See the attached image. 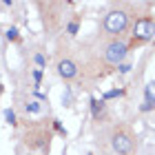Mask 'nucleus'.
Instances as JSON below:
<instances>
[{
    "mask_svg": "<svg viewBox=\"0 0 155 155\" xmlns=\"http://www.w3.org/2000/svg\"><path fill=\"white\" fill-rule=\"evenodd\" d=\"M129 22H131V13L126 9H111L104 16V31L109 36H122L129 29Z\"/></svg>",
    "mask_w": 155,
    "mask_h": 155,
    "instance_id": "nucleus-1",
    "label": "nucleus"
},
{
    "mask_svg": "<svg viewBox=\"0 0 155 155\" xmlns=\"http://www.w3.org/2000/svg\"><path fill=\"white\" fill-rule=\"evenodd\" d=\"M111 146H113V151L117 155H133L137 149V142H135V135L126 126H120L111 135Z\"/></svg>",
    "mask_w": 155,
    "mask_h": 155,
    "instance_id": "nucleus-2",
    "label": "nucleus"
},
{
    "mask_svg": "<svg viewBox=\"0 0 155 155\" xmlns=\"http://www.w3.org/2000/svg\"><path fill=\"white\" fill-rule=\"evenodd\" d=\"M133 42L135 45H144V42H149L155 38V18L151 16H144L135 20V25H133Z\"/></svg>",
    "mask_w": 155,
    "mask_h": 155,
    "instance_id": "nucleus-3",
    "label": "nucleus"
},
{
    "mask_svg": "<svg viewBox=\"0 0 155 155\" xmlns=\"http://www.w3.org/2000/svg\"><path fill=\"white\" fill-rule=\"evenodd\" d=\"M126 53H129V47H126L122 40H113V42H109V45L104 47V62H107V64H113V67H120L124 62Z\"/></svg>",
    "mask_w": 155,
    "mask_h": 155,
    "instance_id": "nucleus-4",
    "label": "nucleus"
},
{
    "mask_svg": "<svg viewBox=\"0 0 155 155\" xmlns=\"http://www.w3.org/2000/svg\"><path fill=\"white\" fill-rule=\"evenodd\" d=\"M55 69H58V75L62 78V80H73V78L78 75V64L71 58H60L58 64H55Z\"/></svg>",
    "mask_w": 155,
    "mask_h": 155,
    "instance_id": "nucleus-5",
    "label": "nucleus"
},
{
    "mask_svg": "<svg viewBox=\"0 0 155 155\" xmlns=\"http://www.w3.org/2000/svg\"><path fill=\"white\" fill-rule=\"evenodd\" d=\"M36 7H38L40 13H47V11H58L60 5H58V2H36ZM53 18H55V16H45V18H42V25H45L47 31H53V29H55Z\"/></svg>",
    "mask_w": 155,
    "mask_h": 155,
    "instance_id": "nucleus-6",
    "label": "nucleus"
},
{
    "mask_svg": "<svg viewBox=\"0 0 155 155\" xmlns=\"http://www.w3.org/2000/svg\"><path fill=\"white\" fill-rule=\"evenodd\" d=\"M151 109H155V80L144 87V104L140 107V111L146 113V111H151Z\"/></svg>",
    "mask_w": 155,
    "mask_h": 155,
    "instance_id": "nucleus-7",
    "label": "nucleus"
},
{
    "mask_svg": "<svg viewBox=\"0 0 155 155\" xmlns=\"http://www.w3.org/2000/svg\"><path fill=\"white\" fill-rule=\"evenodd\" d=\"M91 113H93L95 120H100L104 115V102L97 100V97H91Z\"/></svg>",
    "mask_w": 155,
    "mask_h": 155,
    "instance_id": "nucleus-8",
    "label": "nucleus"
},
{
    "mask_svg": "<svg viewBox=\"0 0 155 155\" xmlns=\"http://www.w3.org/2000/svg\"><path fill=\"white\" fill-rule=\"evenodd\" d=\"M5 38L9 40V42H20V31H18V27H7V29H5Z\"/></svg>",
    "mask_w": 155,
    "mask_h": 155,
    "instance_id": "nucleus-9",
    "label": "nucleus"
},
{
    "mask_svg": "<svg viewBox=\"0 0 155 155\" xmlns=\"http://www.w3.org/2000/svg\"><path fill=\"white\" fill-rule=\"evenodd\" d=\"M5 122L9 126H16L18 124V115H16V111H13V109H5Z\"/></svg>",
    "mask_w": 155,
    "mask_h": 155,
    "instance_id": "nucleus-10",
    "label": "nucleus"
},
{
    "mask_svg": "<svg viewBox=\"0 0 155 155\" xmlns=\"http://www.w3.org/2000/svg\"><path fill=\"white\" fill-rule=\"evenodd\" d=\"M33 62H36L38 69H42V71H45V67H47V55L42 53V51H36V53H33Z\"/></svg>",
    "mask_w": 155,
    "mask_h": 155,
    "instance_id": "nucleus-11",
    "label": "nucleus"
},
{
    "mask_svg": "<svg viewBox=\"0 0 155 155\" xmlns=\"http://www.w3.org/2000/svg\"><path fill=\"white\" fill-rule=\"evenodd\" d=\"M25 111H27V113H40L42 107H40V102H36V100H27Z\"/></svg>",
    "mask_w": 155,
    "mask_h": 155,
    "instance_id": "nucleus-12",
    "label": "nucleus"
},
{
    "mask_svg": "<svg viewBox=\"0 0 155 155\" xmlns=\"http://www.w3.org/2000/svg\"><path fill=\"white\" fill-rule=\"evenodd\" d=\"M78 31H80V20L75 18V20H71V22L67 25V33H69V36H75Z\"/></svg>",
    "mask_w": 155,
    "mask_h": 155,
    "instance_id": "nucleus-13",
    "label": "nucleus"
},
{
    "mask_svg": "<svg viewBox=\"0 0 155 155\" xmlns=\"http://www.w3.org/2000/svg\"><path fill=\"white\" fill-rule=\"evenodd\" d=\"M42 75H45V71H42V69H33L31 71V78H33V87H40V82H42Z\"/></svg>",
    "mask_w": 155,
    "mask_h": 155,
    "instance_id": "nucleus-14",
    "label": "nucleus"
},
{
    "mask_svg": "<svg viewBox=\"0 0 155 155\" xmlns=\"http://www.w3.org/2000/svg\"><path fill=\"white\" fill-rule=\"evenodd\" d=\"M120 93H122V91H117V89H111V91H107V93L102 95V102H104V100H111V97H117Z\"/></svg>",
    "mask_w": 155,
    "mask_h": 155,
    "instance_id": "nucleus-15",
    "label": "nucleus"
},
{
    "mask_svg": "<svg viewBox=\"0 0 155 155\" xmlns=\"http://www.w3.org/2000/svg\"><path fill=\"white\" fill-rule=\"evenodd\" d=\"M129 69H131V67H129V64H124V62H122V64L117 67V71H120V73H129Z\"/></svg>",
    "mask_w": 155,
    "mask_h": 155,
    "instance_id": "nucleus-16",
    "label": "nucleus"
}]
</instances>
